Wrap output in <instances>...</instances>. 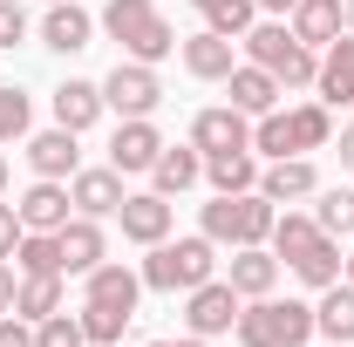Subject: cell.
<instances>
[{
  "mask_svg": "<svg viewBox=\"0 0 354 347\" xmlns=\"http://www.w3.org/2000/svg\"><path fill=\"white\" fill-rule=\"evenodd\" d=\"M95 28H102L109 41H123L130 62H150V68H157V62H171L177 41H184L171 21H164V7H157V0H109V7L95 14Z\"/></svg>",
  "mask_w": 354,
  "mask_h": 347,
  "instance_id": "obj_1",
  "label": "cell"
},
{
  "mask_svg": "<svg viewBox=\"0 0 354 347\" xmlns=\"http://www.w3.org/2000/svg\"><path fill=\"white\" fill-rule=\"evenodd\" d=\"M143 252H150V259L136 265V272H143L150 293H191V286L218 279V245H212L205 232H191V238H157V245H143Z\"/></svg>",
  "mask_w": 354,
  "mask_h": 347,
  "instance_id": "obj_2",
  "label": "cell"
},
{
  "mask_svg": "<svg viewBox=\"0 0 354 347\" xmlns=\"http://www.w3.org/2000/svg\"><path fill=\"white\" fill-rule=\"evenodd\" d=\"M239 41H245V62H259L279 88H313L320 75V48H307L286 21H252Z\"/></svg>",
  "mask_w": 354,
  "mask_h": 347,
  "instance_id": "obj_3",
  "label": "cell"
},
{
  "mask_svg": "<svg viewBox=\"0 0 354 347\" xmlns=\"http://www.w3.org/2000/svg\"><path fill=\"white\" fill-rule=\"evenodd\" d=\"M272 218H279V205H272L266 191H239V198H218V191H212L198 232H205L212 245H232V252H239V245H266V238H272Z\"/></svg>",
  "mask_w": 354,
  "mask_h": 347,
  "instance_id": "obj_4",
  "label": "cell"
},
{
  "mask_svg": "<svg viewBox=\"0 0 354 347\" xmlns=\"http://www.w3.org/2000/svg\"><path fill=\"white\" fill-rule=\"evenodd\" d=\"M239 347H307L313 341V306L307 300H245L239 306Z\"/></svg>",
  "mask_w": 354,
  "mask_h": 347,
  "instance_id": "obj_5",
  "label": "cell"
},
{
  "mask_svg": "<svg viewBox=\"0 0 354 347\" xmlns=\"http://www.w3.org/2000/svg\"><path fill=\"white\" fill-rule=\"evenodd\" d=\"M102 102L116 109V116H157V102H164V82H157V68L150 62H116L109 75H102Z\"/></svg>",
  "mask_w": 354,
  "mask_h": 347,
  "instance_id": "obj_6",
  "label": "cell"
},
{
  "mask_svg": "<svg viewBox=\"0 0 354 347\" xmlns=\"http://www.w3.org/2000/svg\"><path fill=\"white\" fill-rule=\"evenodd\" d=\"M239 293H232V279H205V286H191L184 293V334H198V341H218L239 327Z\"/></svg>",
  "mask_w": 354,
  "mask_h": 347,
  "instance_id": "obj_7",
  "label": "cell"
},
{
  "mask_svg": "<svg viewBox=\"0 0 354 347\" xmlns=\"http://www.w3.org/2000/svg\"><path fill=\"white\" fill-rule=\"evenodd\" d=\"M116 225H123V238H130V245H157V238H171L177 205L164 198V191H130V198H123V212H116Z\"/></svg>",
  "mask_w": 354,
  "mask_h": 347,
  "instance_id": "obj_8",
  "label": "cell"
},
{
  "mask_svg": "<svg viewBox=\"0 0 354 347\" xmlns=\"http://www.w3.org/2000/svg\"><path fill=\"white\" fill-rule=\"evenodd\" d=\"M191 143H198L205 157H212V150H252V116L232 109V102H212V109L191 116Z\"/></svg>",
  "mask_w": 354,
  "mask_h": 347,
  "instance_id": "obj_9",
  "label": "cell"
},
{
  "mask_svg": "<svg viewBox=\"0 0 354 347\" xmlns=\"http://www.w3.org/2000/svg\"><path fill=\"white\" fill-rule=\"evenodd\" d=\"M177 62H184L198 82H225V75L239 68V41H232V35H212V28H198V35L177 41Z\"/></svg>",
  "mask_w": 354,
  "mask_h": 347,
  "instance_id": "obj_10",
  "label": "cell"
},
{
  "mask_svg": "<svg viewBox=\"0 0 354 347\" xmlns=\"http://www.w3.org/2000/svg\"><path fill=\"white\" fill-rule=\"evenodd\" d=\"M14 212L28 232H62L68 218H75V198H68V184H55V177H35L21 198H14Z\"/></svg>",
  "mask_w": 354,
  "mask_h": 347,
  "instance_id": "obj_11",
  "label": "cell"
},
{
  "mask_svg": "<svg viewBox=\"0 0 354 347\" xmlns=\"http://www.w3.org/2000/svg\"><path fill=\"white\" fill-rule=\"evenodd\" d=\"M157 150H164V130H157L150 116H123L116 136H109V164H116L123 177L150 171V164H157Z\"/></svg>",
  "mask_w": 354,
  "mask_h": 347,
  "instance_id": "obj_12",
  "label": "cell"
},
{
  "mask_svg": "<svg viewBox=\"0 0 354 347\" xmlns=\"http://www.w3.org/2000/svg\"><path fill=\"white\" fill-rule=\"evenodd\" d=\"M95 41V14H88L82 0H55L41 14V48H55V55H82V48Z\"/></svg>",
  "mask_w": 354,
  "mask_h": 347,
  "instance_id": "obj_13",
  "label": "cell"
},
{
  "mask_svg": "<svg viewBox=\"0 0 354 347\" xmlns=\"http://www.w3.org/2000/svg\"><path fill=\"white\" fill-rule=\"evenodd\" d=\"M28 171L35 177H55V184H68V177L82 171V143H75V130H41V136H28Z\"/></svg>",
  "mask_w": 354,
  "mask_h": 347,
  "instance_id": "obj_14",
  "label": "cell"
},
{
  "mask_svg": "<svg viewBox=\"0 0 354 347\" xmlns=\"http://www.w3.org/2000/svg\"><path fill=\"white\" fill-rule=\"evenodd\" d=\"M68 198H75L82 218H116L130 191H123V171H116V164H102V171H75L68 177Z\"/></svg>",
  "mask_w": 354,
  "mask_h": 347,
  "instance_id": "obj_15",
  "label": "cell"
},
{
  "mask_svg": "<svg viewBox=\"0 0 354 347\" xmlns=\"http://www.w3.org/2000/svg\"><path fill=\"white\" fill-rule=\"evenodd\" d=\"M82 300L136 313V300H143V272H136V265H123V259H102L95 272H82Z\"/></svg>",
  "mask_w": 354,
  "mask_h": 347,
  "instance_id": "obj_16",
  "label": "cell"
},
{
  "mask_svg": "<svg viewBox=\"0 0 354 347\" xmlns=\"http://www.w3.org/2000/svg\"><path fill=\"white\" fill-rule=\"evenodd\" d=\"M259 191L272 205H300L320 191V171H313V157H272V164H259Z\"/></svg>",
  "mask_w": 354,
  "mask_h": 347,
  "instance_id": "obj_17",
  "label": "cell"
},
{
  "mask_svg": "<svg viewBox=\"0 0 354 347\" xmlns=\"http://www.w3.org/2000/svg\"><path fill=\"white\" fill-rule=\"evenodd\" d=\"M313 95L327 102V109H348L354 102V35L320 48V75H313Z\"/></svg>",
  "mask_w": 354,
  "mask_h": 347,
  "instance_id": "obj_18",
  "label": "cell"
},
{
  "mask_svg": "<svg viewBox=\"0 0 354 347\" xmlns=\"http://www.w3.org/2000/svg\"><path fill=\"white\" fill-rule=\"evenodd\" d=\"M102 116H109V102H102V82H82V75H68V82L55 88V123H62V130H95V123H102Z\"/></svg>",
  "mask_w": 354,
  "mask_h": 347,
  "instance_id": "obj_19",
  "label": "cell"
},
{
  "mask_svg": "<svg viewBox=\"0 0 354 347\" xmlns=\"http://www.w3.org/2000/svg\"><path fill=\"white\" fill-rule=\"evenodd\" d=\"M225 279H232L239 300H266V293L279 286V259H272V245H239L232 265H225Z\"/></svg>",
  "mask_w": 354,
  "mask_h": 347,
  "instance_id": "obj_20",
  "label": "cell"
},
{
  "mask_svg": "<svg viewBox=\"0 0 354 347\" xmlns=\"http://www.w3.org/2000/svg\"><path fill=\"white\" fill-rule=\"evenodd\" d=\"M198 177H205V150H198V143H164V150H157V164H150V191L184 198Z\"/></svg>",
  "mask_w": 354,
  "mask_h": 347,
  "instance_id": "obj_21",
  "label": "cell"
},
{
  "mask_svg": "<svg viewBox=\"0 0 354 347\" xmlns=\"http://www.w3.org/2000/svg\"><path fill=\"white\" fill-rule=\"evenodd\" d=\"M286 28H293L307 48H327V41L348 35V0H300V7L286 14Z\"/></svg>",
  "mask_w": 354,
  "mask_h": 347,
  "instance_id": "obj_22",
  "label": "cell"
},
{
  "mask_svg": "<svg viewBox=\"0 0 354 347\" xmlns=\"http://www.w3.org/2000/svg\"><path fill=\"white\" fill-rule=\"evenodd\" d=\"M55 238H62V265H68V272H95V265L109 259V238H102V218H68V225H62V232H55Z\"/></svg>",
  "mask_w": 354,
  "mask_h": 347,
  "instance_id": "obj_23",
  "label": "cell"
},
{
  "mask_svg": "<svg viewBox=\"0 0 354 347\" xmlns=\"http://www.w3.org/2000/svg\"><path fill=\"white\" fill-rule=\"evenodd\" d=\"M225 95H232V109H245V116H266V109H279V95H286V88L272 82L259 62H239V68L225 75Z\"/></svg>",
  "mask_w": 354,
  "mask_h": 347,
  "instance_id": "obj_24",
  "label": "cell"
},
{
  "mask_svg": "<svg viewBox=\"0 0 354 347\" xmlns=\"http://www.w3.org/2000/svg\"><path fill=\"white\" fill-rule=\"evenodd\" d=\"M205 184H212L218 198L259 191V150H212V157H205Z\"/></svg>",
  "mask_w": 354,
  "mask_h": 347,
  "instance_id": "obj_25",
  "label": "cell"
},
{
  "mask_svg": "<svg viewBox=\"0 0 354 347\" xmlns=\"http://www.w3.org/2000/svg\"><path fill=\"white\" fill-rule=\"evenodd\" d=\"M313 334H320V341L354 347V279H334V286H320V306H313Z\"/></svg>",
  "mask_w": 354,
  "mask_h": 347,
  "instance_id": "obj_26",
  "label": "cell"
},
{
  "mask_svg": "<svg viewBox=\"0 0 354 347\" xmlns=\"http://www.w3.org/2000/svg\"><path fill=\"white\" fill-rule=\"evenodd\" d=\"M313 238H320L313 212H293V205H286V212L272 218V238H266V245H272V259H279V265H293V259L313 245Z\"/></svg>",
  "mask_w": 354,
  "mask_h": 347,
  "instance_id": "obj_27",
  "label": "cell"
},
{
  "mask_svg": "<svg viewBox=\"0 0 354 347\" xmlns=\"http://www.w3.org/2000/svg\"><path fill=\"white\" fill-rule=\"evenodd\" d=\"M286 116H293V143H300V157H313V150L334 143V109H327L320 95H313V102H293Z\"/></svg>",
  "mask_w": 354,
  "mask_h": 347,
  "instance_id": "obj_28",
  "label": "cell"
},
{
  "mask_svg": "<svg viewBox=\"0 0 354 347\" xmlns=\"http://www.w3.org/2000/svg\"><path fill=\"white\" fill-rule=\"evenodd\" d=\"M341 265H348V259H341V238H327V232H320L307 252L293 259V272H300V286L320 293V286H334V279H341Z\"/></svg>",
  "mask_w": 354,
  "mask_h": 347,
  "instance_id": "obj_29",
  "label": "cell"
},
{
  "mask_svg": "<svg viewBox=\"0 0 354 347\" xmlns=\"http://www.w3.org/2000/svg\"><path fill=\"white\" fill-rule=\"evenodd\" d=\"M14 313H21V320H48V313H62V272H21Z\"/></svg>",
  "mask_w": 354,
  "mask_h": 347,
  "instance_id": "obj_30",
  "label": "cell"
},
{
  "mask_svg": "<svg viewBox=\"0 0 354 347\" xmlns=\"http://www.w3.org/2000/svg\"><path fill=\"white\" fill-rule=\"evenodd\" d=\"M14 272H62V279H68V265H62V238H55V232H21V245H14Z\"/></svg>",
  "mask_w": 354,
  "mask_h": 347,
  "instance_id": "obj_31",
  "label": "cell"
},
{
  "mask_svg": "<svg viewBox=\"0 0 354 347\" xmlns=\"http://www.w3.org/2000/svg\"><path fill=\"white\" fill-rule=\"evenodd\" d=\"M191 7L205 14V28H212V35H232V41L259 21V7H252V0H191Z\"/></svg>",
  "mask_w": 354,
  "mask_h": 347,
  "instance_id": "obj_32",
  "label": "cell"
},
{
  "mask_svg": "<svg viewBox=\"0 0 354 347\" xmlns=\"http://www.w3.org/2000/svg\"><path fill=\"white\" fill-rule=\"evenodd\" d=\"M82 334H88V347H116L123 341V327H130L136 313H123V306H95V300H82Z\"/></svg>",
  "mask_w": 354,
  "mask_h": 347,
  "instance_id": "obj_33",
  "label": "cell"
},
{
  "mask_svg": "<svg viewBox=\"0 0 354 347\" xmlns=\"http://www.w3.org/2000/svg\"><path fill=\"white\" fill-rule=\"evenodd\" d=\"M313 198H320V205H313V225H320L327 238H354V191L334 184V191H313Z\"/></svg>",
  "mask_w": 354,
  "mask_h": 347,
  "instance_id": "obj_34",
  "label": "cell"
},
{
  "mask_svg": "<svg viewBox=\"0 0 354 347\" xmlns=\"http://www.w3.org/2000/svg\"><path fill=\"white\" fill-rule=\"evenodd\" d=\"M35 347H88V334L75 313H48V320H35Z\"/></svg>",
  "mask_w": 354,
  "mask_h": 347,
  "instance_id": "obj_35",
  "label": "cell"
},
{
  "mask_svg": "<svg viewBox=\"0 0 354 347\" xmlns=\"http://www.w3.org/2000/svg\"><path fill=\"white\" fill-rule=\"evenodd\" d=\"M28 123H35V102H28V88H0V143L28 136Z\"/></svg>",
  "mask_w": 354,
  "mask_h": 347,
  "instance_id": "obj_36",
  "label": "cell"
},
{
  "mask_svg": "<svg viewBox=\"0 0 354 347\" xmlns=\"http://www.w3.org/2000/svg\"><path fill=\"white\" fill-rule=\"evenodd\" d=\"M21 41H28V7L0 0V48H21Z\"/></svg>",
  "mask_w": 354,
  "mask_h": 347,
  "instance_id": "obj_37",
  "label": "cell"
},
{
  "mask_svg": "<svg viewBox=\"0 0 354 347\" xmlns=\"http://www.w3.org/2000/svg\"><path fill=\"white\" fill-rule=\"evenodd\" d=\"M21 232H28V225H21V212H14V205L0 198V259H14V245H21Z\"/></svg>",
  "mask_w": 354,
  "mask_h": 347,
  "instance_id": "obj_38",
  "label": "cell"
},
{
  "mask_svg": "<svg viewBox=\"0 0 354 347\" xmlns=\"http://www.w3.org/2000/svg\"><path fill=\"white\" fill-rule=\"evenodd\" d=\"M0 347H35V320H21V313H0Z\"/></svg>",
  "mask_w": 354,
  "mask_h": 347,
  "instance_id": "obj_39",
  "label": "cell"
},
{
  "mask_svg": "<svg viewBox=\"0 0 354 347\" xmlns=\"http://www.w3.org/2000/svg\"><path fill=\"white\" fill-rule=\"evenodd\" d=\"M14 293H21V272L14 259H0V313H14Z\"/></svg>",
  "mask_w": 354,
  "mask_h": 347,
  "instance_id": "obj_40",
  "label": "cell"
},
{
  "mask_svg": "<svg viewBox=\"0 0 354 347\" xmlns=\"http://www.w3.org/2000/svg\"><path fill=\"white\" fill-rule=\"evenodd\" d=\"M252 7H259L266 21H286V14H293V7H300V0H252Z\"/></svg>",
  "mask_w": 354,
  "mask_h": 347,
  "instance_id": "obj_41",
  "label": "cell"
},
{
  "mask_svg": "<svg viewBox=\"0 0 354 347\" xmlns=\"http://www.w3.org/2000/svg\"><path fill=\"white\" fill-rule=\"evenodd\" d=\"M334 150H341V171H354V123L341 130V143H334Z\"/></svg>",
  "mask_w": 354,
  "mask_h": 347,
  "instance_id": "obj_42",
  "label": "cell"
},
{
  "mask_svg": "<svg viewBox=\"0 0 354 347\" xmlns=\"http://www.w3.org/2000/svg\"><path fill=\"white\" fill-rule=\"evenodd\" d=\"M143 347H212V341H198V334H184V341H143Z\"/></svg>",
  "mask_w": 354,
  "mask_h": 347,
  "instance_id": "obj_43",
  "label": "cell"
},
{
  "mask_svg": "<svg viewBox=\"0 0 354 347\" xmlns=\"http://www.w3.org/2000/svg\"><path fill=\"white\" fill-rule=\"evenodd\" d=\"M0 198H7V157H0Z\"/></svg>",
  "mask_w": 354,
  "mask_h": 347,
  "instance_id": "obj_44",
  "label": "cell"
},
{
  "mask_svg": "<svg viewBox=\"0 0 354 347\" xmlns=\"http://www.w3.org/2000/svg\"><path fill=\"white\" fill-rule=\"evenodd\" d=\"M341 279H354V252H348V265H341Z\"/></svg>",
  "mask_w": 354,
  "mask_h": 347,
  "instance_id": "obj_45",
  "label": "cell"
},
{
  "mask_svg": "<svg viewBox=\"0 0 354 347\" xmlns=\"http://www.w3.org/2000/svg\"><path fill=\"white\" fill-rule=\"evenodd\" d=\"M348 35H354V0H348Z\"/></svg>",
  "mask_w": 354,
  "mask_h": 347,
  "instance_id": "obj_46",
  "label": "cell"
},
{
  "mask_svg": "<svg viewBox=\"0 0 354 347\" xmlns=\"http://www.w3.org/2000/svg\"><path fill=\"white\" fill-rule=\"evenodd\" d=\"M327 347H341V341H327Z\"/></svg>",
  "mask_w": 354,
  "mask_h": 347,
  "instance_id": "obj_47",
  "label": "cell"
},
{
  "mask_svg": "<svg viewBox=\"0 0 354 347\" xmlns=\"http://www.w3.org/2000/svg\"><path fill=\"white\" fill-rule=\"evenodd\" d=\"M48 7H55V0H48Z\"/></svg>",
  "mask_w": 354,
  "mask_h": 347,
  "instance_id": "obj_48",
  "label": "cell"
}]
</instances>
